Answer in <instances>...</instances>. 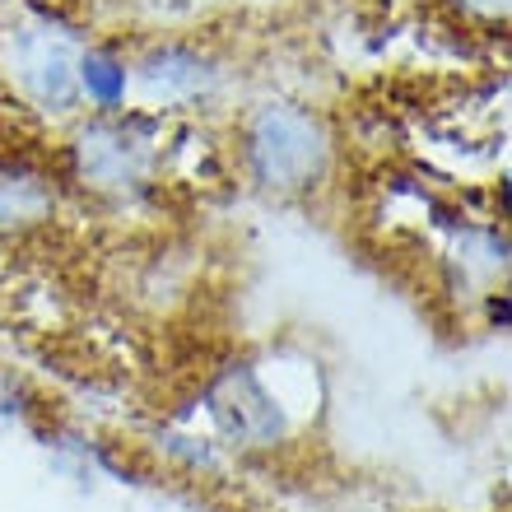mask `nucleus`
I'll return each mask as SVG.
<instances>
[{
  "instance_id": "12",
  "label": "nucleus",
  "mask_w": 512,
  "mask_h": 512,
  "mask_svg": "<svg viewBox=\"0 0 512 512\" xmlns=\"http://www.w3.org/2000/svg\"><path fill=\"white\" fill-rule=\"evenodd\" d=\"M5 98H10V94H5V84H0V108H5Z\"/></svg>"
},
{
  "instance_id": "5",
  "label": "nucleus",
  "mask_w": 512,
  "mask_h": 512,
  "mask_svg": "<svg viewBox=\"0 0 512 512\" xmlns=\"http://www.w3.org/2000/svg\"><path fill=\"white\" fill-rule=\"evenodd\" d=\"M61 210V177L24 149H0V238L47 229Z\"/></svg>"
},
{
  "instance_id": "7",
  "label": "nucleus",
  "mask_w": 512,
  "mask_h": 512,
  "mask_svg": "<svg viewBox=\"0 0 512 512\" xmlns=\"http://www.w3.org/2000/svg\"><path fill=\"white\" fill-rule=\"evenodd\" d=\"M75 84H80V103H89L94 117H108V112H126L135 75L122 52H112V47H84L80 66H75Z\"/></svg>"
},
{
  "instance_id": "3",
  "label": "nucleus",
  "mask_w": 512,
  "mask_h": 512,
  "mask_svg": "<svg viewBox=\"0 0 512 512\" xmlns=\"http://www.w3.org/2000/svg\"><path fill=\"white\" fill-rule=\"evenodd\" d=\"M201 410L210 419V438L233 452H275L294 433V415L284 396L275 391L266 368L252 359L219 364L201 391Z\"/></svg>"
},
{
  "instance_id": "10",
  "label": "nucleus",
  "mask_w": 512,
  "mask_h": 512,
  "mask_svg": "<svg viewBox=\"0 0 512 512\" xmlns=\"http://www.w3.org/2000/svg\"><path fill=\"white\" fill-rule=\"evenodd\" d=\"M485 308H489V322L499 326V331H508V294L489 289V294H485Z\"/></svg>"
},
{
  "instance_id": "2",
  "label": "nucleus",
  "mask_w": 512,
  "mask_h": 512,
  "mask_svg": "<svg viewBox=\"0 0 512 512\" xmlns=\"http://www.w3.org/2000/svg\"><path fill=\"white\" fill-rule=\"evenodd\" d=\"M163 163L159 122L145 112H108L84 122L66 145V182L98 201H135L154 187Z\"/></svg>"
},
{
  "instance_id": "6",
  "label": "nucleus",
  "mask_w": 512,
  "mask_h": 512,
  "mask_svg": "<svg viewBox=\"0 0 512 512\" xmlns=\"http://www.w3.org/2000/svg\"><path fill=\"white\" fill-rule=\"evenodd\" d=\"M131 75L159 112L196 108L219 89V61L201 47H182V42H168V47H154L149 56H140V66Z\"/></svg>"
},
{
  "instance_id": "9",
  "label": "nucleus",
  "mask_w": 512,
  "mask_h": 512,
  "mask_svg": "<svg viewBox=\"0 0 512 512\" xmlns=\"http://www.w3.org/2000/svg\"><path fill=\"white\" fill-rule=\"evenodd\" d=\"M28 410H33V391H28L19 378H10V373H0V415L24 419Z\"/></svg>"
},
{
  "instance_id": "1",
  "label": "nucleus",
  "mask_w": 512,
  "mask_h": 512,
  "mask_svg": "<svg viewBox=\"0 0 512 512\" xmlns=\"http://www.w3.org/2000/svg\"><path fill=\"white\" fill-rule=\"evenodd\" d=\"M238 163L266 196H308L331 177L336 140L322 112L270 98L238 122Z\"/></svg>"
},
{
  "instance_id": "11",
  "label": "nucleus",
  "mask_w": 512,
  "mask_h": 512,
  "mask_svg": "<svg viewBox=\"0 0 512 512\" xmlns=\"http://www.w3.org/2000/svg\"><path fill=\"white\" fill-rule=\"evenodd\" d=\"M466 5H480L485 14H503V10H508V0H466Z\"/></svg>"
},
{
  "instance_id": "8",
  "label": "nucleus",
  "mask_w": 512,
  "mask_h": 512,
  "mask_svg": "<svg viewBox=\"0 0 512 512\" xmlns=\"http://www.w3.org/2000/svg\"><path fill=\"white\" fill-rule=\"evenodd\" d=\"M159 447L168 452V457L177 461V466H187V471H219V443L215 438H205V433L196 429H168L159 433Z\"/></svg>"
},
{
  "instance_id": "4",
  "label": "nucleus",
  "mask_w": 512,
  "mask_h": 512,
  "mask_svg": "<svg viewBox=\"0 0 512 512\" xmlns=\"http://www.w3.org/2000/svg\"><path fill=\"white\" fill-rule=\"evenodd\" d=\"M80 42L70 28H61L56 19H33L14 33L10 61L14 80L28 94V103L52 117H70L80 108V84H75V66H80Z\"/></svg>"
}]
</instances>
